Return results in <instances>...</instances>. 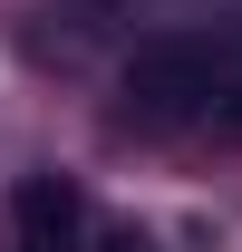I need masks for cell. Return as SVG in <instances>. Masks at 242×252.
Segmentation results:
<instances>
[{
    "instance_id": "6da1fadb",
    "label": "cell",
    "mask_w": 242,
    "mask_h": 252,
    "mask_svg": "<svg viewBox=\"0 0 242 252\" xmlns=\"http://www.w3.org/2000/svg\"><path fill=\"white\" fill-rule=\"evenodd\" d=\"M126 107L146 126H175V117H204L213 107V49L204 39H146L126 59Z\"/></svg>"
},
{
    "instance_id": "7a4b0ae2",
    "label": "cell",
    "mask_w": 242,
    "mask_h": 252,
    "mask_svg": "<svg viewBox=\"0 0 242 252\" xmlns=\"http://www.w3.org/2000/svg\"><path fill=\"white\" fill-rule=\"evenodd\" d=\"M10 223H20V252H78L88 243V204H78L68 175H30L20 204H10Z\"/></svg>"
},
{
    "instance_id": "3957f363",
    "label": "cell",
    "mask_w": 242,
    "mask_h": 252,
    "mask_svg": "<svg viewBox=\"0 0 242 252\" xmlns=\"http://www.w3.org/2000/svg\"><path fill=\"white\" fill-rule=\"evenodd\" d=\"M204 117H213V136H223V146H242V88H213Z\"/></svg>"
},
{
    "instance_id": "277c9868",
    "label": "cell",
    "mask_w": 242,
    "mask_h": 252,
    "mask_svg": "<svg viewBox=\"0 0 242 252\" xmlns=\"http://www.w3.org/2000/svg\"><path fill=\"white\" fill-rule=\"evenodd\" d=\"M97 252H155V243L136 233V223H117V233H97Z\"/></svg>"
}]
</instances>
